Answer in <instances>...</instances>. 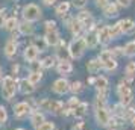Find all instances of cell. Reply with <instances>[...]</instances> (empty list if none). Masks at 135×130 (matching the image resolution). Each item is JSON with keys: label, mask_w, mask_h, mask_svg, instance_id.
<instances>
[{"label": "cell", "mask_w": 135, "mask_h": 130, "mask_svg": "<svg viewBox=\"0 0 135 130\" xmlns=\"http://www.w3.org/2000/svg\"><path fill=\"white\" fill-rule=\"evenodd\" d=\"M6 8H0V29H3L5 20H6Z\"/></svg>", "instance_id": "41"}, {"label": "cell", "mask_w": 135, "mask_h": 130, "mask_svg": "<svg viewBox=\"0 0 135 130\" xmlns=\"http://www.w3.org/2000/svg\"><path fill=\"white\" fill-rule=\"evenodd\" d=\"M32 45L33 47H37V50L41 53V51H46L47 50V44H46V41H44V38L43 37H35V38H32Z\"/></svg>", "instance_id": "24"}, {"label": "cell", "mask_w": 135, "mask_h": 130, "mask_svg": "<svg viewBox=\"0 0 135 130\" xmlns=\"http://www.w3.org/2000/svg\"><path fill=\"white\" fill-rule=\"evenodd\" d=\"M102 68L106 70V71H114L117 68V61L115 58H112V59H108V61L102 62Z\"/></svg>", "instance_id": "31"}, {"label": "cell", "mask_w": 135, "mask_h": 130, "mask_svg": "<svg viewBox=\"0 0 135 130\" xmlns=\"http://www.w3.org/2000/svg\"><path fill=\"white\" fill-rule=\"evenodd\" d=\"M132 124H134V126H135V117L132 118Z\"/></svg>", "instance_id": "50"}, {"label": "cell", "mask_w": 135, "mask_h": 130, "mask_svg": "<svg viewBox=\"0 0 135 130\" xmlns=\"http://www.w3.org/2000/svg\"><path fill=\"white\" fill-rule=\"evenodd\" d=\"M18 18L15 17V15H11V17H6L5 20V24H3V29L6 32H14L17 30V27H18Z\"/></svg>", "instance_id": "20"}, {"label": "cell", "mask_w": 135, "mask_h": 130, "mask_svg": "<svg viewBox=\"0 0 135 130\" xmlns=\"http://www.w3.org/2000/svg\"><path fill=\"white\" fill-rule=\"evenodd\" d=\"M123 56H129V58H132L135 56V41H129L124 47H123Z\"/></svg>", "instance_id": "30"}, {"label": "cell", "mask_w": 135, "mask_h": 130, "mask_svg": "<svg viewBox=\"0 0 135 130\" xmlns=\"http://www.w3.org/2000/svg\"><path fill=\"white\" fill-rule=\"evenodd\" d=\"M56 71H58V74H61V76H68V74H71V71H73V65H71L70 61H58Z\"/></svg>", "instance_id": "15"}, {"label": "cell", "mask_w": 135, "mask_h": 130, "mask_svg": "<svg viewBox=\"0 0 135 130\" xmlns=\"http://www.w3.org/2000/svg\"><path fill=\"white\" fill-rule=\"evenodd\" d=\"M94 86L97 88V91H108V79H106V77H103V76H99V77H96Z\"/></svg>", "instance_id": "28"}, {"label": "cell", "mask_w": 135, "mask_h": 130, "mask_svg": "<svg viewBox=\"0 0 135 130\" xmlns=\"http://www.w3.org/2000/svg\"><path fill=\"white\" fill-rule=\"evenodd\" d=\"M29 71H41V65H40V62L38 61L31 62V64H29Z\"/></svg>", "instance_id": "42"}, {"label": "cell", "mask_w": 135, "mask_h": 130, "mask_svg": "<svg viewBox=\"0 0 135 130\" xmlns=\"http://www.w3.org/2000/svg\"><path fill=\"white\" fill-rule=\"evenodd\" d=\"M79 103H80V101H79V98H78L76 95H74V97H71V98L68 100V103H67L68 111H71V112H73V109H74V107H76L78 105H79Z\"/></svg>", "instance_id": "38"}, {"label": "cell", "mask_w": 135, "mask_h": 130, "mask_svg": "<svg viewBox=\"0 0 135 130\" xmlns=\"http://www.w3.org/2000/svg\"><path fill=\"white\" fill-rule=\"evenodd\" d=\"M53 29H58L56 27V21L55 20H46L44 21V30H53Z\"/></svg>", "instance_id": "39"}, {"label": "cell", "mask_w": 135, "mask_h": 130, "mask_svg": "<svg viewBox=\"0 0 135 130\" xmlns=\"http://www.w3.org/2000/svg\"><path fill=\"white\" fill-rule=\"evenodd\" d=\"M27 82L29 83H32L33 86L37 85V83H40L41 82V79H43V71H29V74H27Z\"/></svg>", "instance_id": "25"}, {"label": "cell", "mask_w": 135, "mask_h": 130, "mask_svg": "<svg viewBox=\"0 0 135 130\" xmlns=\"http://www.w3.org/2000/svg\"><path fill=\"white\" fill-rule=\"evenodd\" d=\"M86 109H88V105L86 103H79V105L76 106L73 109V115L78 118H82L86 115Z\"/></svg>", "instance_id": "29"}, {"label": "cell", "mask_w": 135, "mask_h": 130, "mask_svg": "<svg viewBox=\"0 0 135 130\" xmlns=\"http://www.w3.org/2000/svg\"><path fill=\"white\" fill-rule=\"evenodd\" d=\"M17 50H18V43L9 38V39L6 41V44H5V49H3L5 56H6L8 59H12L14 56L17 55Z\"/></svg>", "instance_id": "13"}, {"label": "cell", "mask_w": 135, "mask_h": 130, "mask_svg": "<svg viewBox=\"0 0 135 130\" xmlns=\"http://www.w3.org/2000/svg\"><path fill=\"white\" fill-rule=\"evenodd\" d=\"M102 11H103V15L106 18H114V17L118 15V6H117L115 2H109Z\"/></svg>", "instance_id": "19"}, {"label": "cell", "mask_w": 135, "mask_h": 130, "mask_svg": "<svg viewBox=\"0 0 135 130\" xmlns=\"http://www.w3.org/2000/svg\"><path fill=\"white\" fill-rule=\"evenodd\" d=\"M2 79H3V68L0 67V83H2Z\"/></svg>", "instance_id": "49"}, {"label": "cell", "mask_w": 135, "mask_h": 130, "mask_svg": "<svg viewBox=\"0 0 135 130\" xmlns=\"http://www.w3.org/2000/svg\"><path fill=\"white\" fill-rule=\"evenodd\" d=\"M82 89H84V86H82V82H73V83L70 85V91H71L73 94H79Z\"/></svg>", "instance_id": "36"}, {"label": "cell", "mask_w": 135, "mask_h": 130, "mask_svg": "<svg viewBox=\"0 0 135 130\" xmlns=\"http://www.w3.org/2000/svg\"><path fill=\"white\" fill-rule=\"evenodd\" d=\"M55 129V124L52 123V121H44L41 126H38L35 130H53Z\"/></svg>", "instance_id": "37"}, {"label": "cell", "mask_w": 135, "mask_h": 130, "mask_svg": "<svg viewBox=\"0 0 135 130\" xmlns=\"http://www.w3.org/2000/svg\"><path fill=\"white\" fill-rule=\"evenodd\" d=\"M105 103H106V100L96 98V119H97V123L100 126L106 127V126H109L111 118H109V112L106 109Z\"/></svg>", "instance_id": "4"}, {"label": "cell", "mask_w": 135, "mask_h": 130, "mask_svg": "<svg viewBox=\"0 0 135 130\" xmlns=\"http://www.w3.org/2000/svg\"><path fill=\"white\" fill-rule=\"evenodd\" d=\"M76 20L79 21L82 27L85 29V32H90V30H94V17H93V14L90 11H86V9H82L79 14H78V17Z\"/></svg>", "instance_id": "5"}, {"label": "cell", "mask_w": 135, "mask_h": 130, "mask_svg": "<svg viewBox=\"0 0 135 130\" xmlns=\"http://www.w3.org/2000/svg\"><path fill=\"white\" fill-rule=\"evenodd\" d=\"M117 24L120 26V30H122V33H131V32L135 30V21L132 18L120 20Z\"/></svg>", "instance_id": "17"}, {"label": "cell", "mask_w": 135, "mask_h": 130, "mask_svg": "<svg viewBox=\"0 0 135 130\" xmlns=\"http://www.w3.org/2000/svg\"><path fill=\"white\" fill-rule=\"evenodd\" d=\"M124 73L128 77H134L135 76V62H129L128 65H126V68H124Z\"/></svg>", "instance_id": "35"}, {"label": "cell", "mask_w": 135, "mask_h": 130, "mask_svg": "<svg viewBox=\"0 0 135 130\" xmlns=\"http://www.w3.org/2000/svg\"><path fill=\"white\" fill-rule=\"evenodd\" d=\"M68 30H70V33H71L74 38H80V35L85 32V29L82 27V24H80L79 21L76 20V17H74V18L71 20V23L68 24Z\"/></svg>", "instance_id": "16"}, {"label": "cell", "mask_w": 135, "mask_h": 130, "mask_svg": "<svg viewBox=\"0 0 135 130\" xmlns=\"http://www.w3.org/2000/svg\"><path fill=\"white\" fill-rule=\"evenodd\" d=\"M70 8H71V3H70V0H64V2H59L58 5L55 6V14L58 17H64V15H67L68 11H70Z\"/></svg>", "instance_id": "18"}, {"label": "cell", "mask_w": 135, "mask_h": 130, "mask_svg": "<svg viewBox=\"0 0 135 130\" xmlns=\"http://www.w3.org/2000/svg\"><path fill=\"white\" fill-rule=\"evenodd\" d=\"M18 70H20V67L15 64V65H12V74H17L18 73Z\"/></svg>", "instance_id": "47"}, {"label": "cell", "mask_w": 135, "mask_h": 130, "mask_svg": "<svg viewBox=\"0 0 135 130\" xmlns=\"http://www.w3.org/2000/svg\"><path fill=\"white\" fill-rule=\"evenodd\" d=\"M109 35H111V39H117L120 35H123L122 30H120V26L118 24L109 26Z\"/></svg>", "instance_id": "33"}, {"label": "cell", "mask_w": 135, "mask_h": 130, "mask_svg": "<svg viewBox=\"0 0 135 130\" xmlns=\"http://www.w3.org/2000/svg\"><path fill=\"white\" fill-rule=\"evenodd\" d=\"M18 89V82L12 76H5L2 79V95L5 100H11Z\"/></svg>", "instance_id": "2"}, {"label": "cell", "mask_w": 135, "mask_h": 130, "mask_svg": "<svg viewBox=\"0 0 135 130\" xmlns=\"http://www.w3.org/2000/svg\"><path fill=\"white\" fill-rule=\"evenodd\" d=\"M8 119V112L3 106H0V124H5Z\"/></svg>", "instance_id": "40"}, {"label": "cell", "mask_w": 135, "mask_h": 130, "mask_svg": "<svg viewBox=\"0 0 135 130\" xmlns=\"http://www.w3.org/2000/svg\"><path fill=\"white\" fill-rule=\"evenodd\" d=\"M117 6H122V8H129L131 6V3H132V0H115Z\"/></svg>", "instance_id": "43"}, {"label": "cell", "mask_w": 135, "mask_h": 130, "mask_svg": "<svg viewBox=\"0 0 135 130\" xmlns=\"http://www.w3.org/2000/svg\"><path fill=\"white\" fill-rule=\"evenodd\" d=\"M70 3H71V6H74L76 9H84L86 6V3H88V0H70Z\"/></svg>", "instance_id": "34"}, {"label": "cell", "mask_w": 135, "mask_h": 130, "mask_svg": "<svg viewBox=\"0 0 135 130\" xmlns=\"http://www.w3.org/2000/svg\"><path fill=\"white\" fill-rule=\"evenodd\" d=\"M86 70H88L90 74H97L99 71L102 70V64H100V61H99L97 58L96 59H91V61L86 64Z\"/></svg>", "instance_id": "23"}, {"label": "cell", "mask_w": 135, "mask_h": 130, "mask_svg": "<svg viewBox=\"0 0 135 130\" xmlns=\"http://www.w3.org/2000/svg\"><path fill=\"white\" fill-rule=\"evenodd\" d=\"M112 58H114V55H112L111 50H102V51L99 53V56H97V59L100 61V64L105 62V61H108V59H112Z\"/></svg>", "instance_id": "32"}, {"label": "cell", "mask_w": 135, "mask_h": 130, "mask_svg": "<svg viewBox=\"0 0 135 130\" xmlns=\"http://www.w3.org/2000/svg\"><path fill=\"white\" fill-rule=\"evenodd\" d=\"M117 94H118L120 98H124V97L132 95V89H131V86H129L126 82H122V83L117 86Z\"/></svg>", "instance_id": "22"}, {"label": "cell", "mask_w": 135, "mask_h": 130, "mask_svg": "<svg viewBox=\"0 0 135 130\" xmlns=\"http://www.w3.org/2000/svg\"><path fill=\"white\" fill-rule=\"evenodd\" d=\"M44 41H46V44H47V47H56L58 44H59V41H61V33H59V30L58 29H53V30H46L44 32Z\"/></svg>", "instance_id": "7"}, {"label": "cell", "mask_w": 135, "mask_h": 130, "mask_svg": "<svg viewBox=\"0 0 135 130\" xmlns=\"http://www.w3.org/2000/svg\"><path fill=\"white\" fill-rule=\"evenodd\" d=\"M46 119H44V115L41 113V112H32L31 115V124L37 129L38 126H41V124L44 123Z\"/></svg>", "instance_id": "27"}, {"label": "cell", "mask_w": 135, "mask_h": 130, "mask_svg": "<svg viewBox=\"0 0 135 130\" xmlns=\"http://www.w3.org/2000/svg\"><path fill=\"white\" fill-rule=\"evenodd\" d=\"M40 65H41V68L44 70H50L56 67V58L55 56H46L43 61H40Z\"/></svg>", "instance_id": "26"}, {"label": "cell", "mask_w": 135, "mask_h": 130, "mask_svg": "<svg viewBox=\"0 0 135 130\" xmlns=\"http://www.w3.org/2000/svg\"><path fill=\"white\" fill-rule=\"evenodd\" d=\"M15 130H25V129H15Z\"/></svg>", "instance_id": "51"}, {"label": "cell", "mask_w": 135, "mask_h": 130, "mask_svg": "<svg viewBox=\"0 0 135 130\" xmlns=\"http://www.w3.org/2000/svg\"><path fill=\"white\" fill-rule=\"evenodd\" d=\"M82 38H84V41H85L86 49H96V47L99 45V39H97L96 30L85 32V37H82Z\"/></svg>", "instance_id": "14"}, {"label": "cell", "mask_w": 135, "mask_h": 130, "mask_svg": "<svg viewBox=\"0 0 135 130\" xmlns=\"http://www.w3.org/2000/svg\"><path fill=\"white\" fill-rule=\"evenodd\" d=\"M17 30L21 37H32L33 33H35V24L31 23V21H25V20H21L18 23V27H17Z\"/></svg>", "instance_id": "10"}, {"label": "cell", "mask_w": 135, "mask_h": 130, "mask_svg": "<svg viewBox=\"0 0 135 130\" xmlns=\"http://www.w3.org/2000/svg\"><path fill=\"white\" fill-rule=\"evenodd\" d=\"M52 89H53V92L58 94V95H64V94H67L68 91H70V83L67 82L65 77H61V79H56V80L53 82Z\"/></svg>", "instance_id": "9"}, {"label": "cell", "mask_w": 135, "mask_h": 130, "mask_svg": "<svg viewBox=\"0 0 135 130\" xmlns=\"http://www.w3.org/2000/svg\"><path fill=\"white\" fill-rule=\"evenodd\" d=\"M38 106L43 109V111H47L50 113H59L62 111V103L59 100H50V98H44L41 100Z\"/></svg>", "instance_id": "6"}, {"label": "cell", "mask_w": 135, "mask_h": 130, "mask_svg": "<svg viewBox=\"0 0 135 130\" xmlns=\"http://www.w3.org/2000/svg\"><path fill=\"white\" fill-rule=\"evenodd\" d=\"M94 2H96V6H97V8H102V9H103V8L106 6L108 3H109V0H94Z\"/></svg>", "instance_id": "44"}, {"label": "cell", "mask_w": 135, "mask_h": 130, "mask_svg": "<svg viewBox=\"0 0 135 130\" xmlns=\"http://www.w3.org/2000/svg\"><path fill=\"white\" fill-rule=\"evenodd\" d=\"M41 2H43L44 6H53V5H55L58 0H41Z\"/></svg>", "instance_id": "45"}, {"label": "cell", "mask_w": 135, "mask_h": 130, "mask_svg": "<svg viewBox=\"0 0 135 130\" xmlns=\"http://www.w3.org/2000/svg\"><path fill=\"white\" fill-rule=\"evenodd\" d=\"M18 89H20L21 94L27 95V94H32L33 91H35V86H33L32 83H29L27 79H21V80L18 82Z\"/></svg>", "instance_id": "21"}, {"label": "cell", "mask_w": 135, "mask_h": 130, "mask_svg": "<svg viewBox=\"0 0 135 130\" xmlns=\"http://www.w3.org/2000/svg\"><path fill=\"white\" fill-rule=\"evenodd\" d=\"M31 112H32V107L27 101H20V103H17V105L14 106V115H15V118H18V119L26 118Z\"/></svg>", "instance_id": "8"}, {"label": "cell", "mask_w": 135, "mask_h": 130, "mask_svg": "<svg viewBox=\"0 0 135 130\" xmlns=\"http://www.w3.org/2000/svg\"><path fill=\"white\" fill-rule=\"evenodd\" d=\"M94 82H96V77H90V79H88V83H90V85H94Z\"/></svg>", "instance_id": "48"}, {"label": "cell", "mask_w": 135, "mask_h": 130, "mask_svg": "<svg viewBox=\"0 0 135 130\" xmlns=\"http://www.w3.org/2000/svg\"><path fill=\"white\" fill-rule=\"evenodd\" d=\"M68 55L70 58H73V59H80L84 53H85L86 50V45H85V41H84V38H73L71 39V43L68 44Z\"/></svg>", "instance_id": "3"}, {"label": "cell", "mask_w": 135, "mask_h": 130, "mask_svg": "<svg viewBox=\"0 0 135 130\" xmlns=\"http://www.w3.org/2000/svg\"><path fill=\"white\" fill-rule=\"evenodd\" d=\"M111 51H112V55H114V56H115V55H123V49H122V47H115V49H112Z\"/></svg>", "instance_id": "46"}, {"label": "cell", "mask_w": 135, "mask_h": 130, "mask_svg": "<svg viewBox=\"0 0 135 130\" xmlns=\"http://www.w3.org/2000/svg\"><path fill=\"white\" fill-rule=\"evenodd\" d=\"M96 33H97V39H99V44H106L111 41V35H109V26H102L96 29Z\"/></svg>", "instance_id": "12"}, {"label": "cell", "mask_w": 135, "mask_h": 130, "mask_svg": "<svg viewBox=\"0 0 135 130\" xmlns=\"http://www.w3.org/2000/svg\"><path fill=\"white\" fill-rule=\"evenodd\" d=\"M20 15L25 21H31V23H35V21H40L43 18V9L40 5L37 3H26L21 6V11H20Z\"/></svg>", "instance_id": "1"}, {"label": "cell", "mask_w": 135, "mask_h": 130, "mask_svg": "<svg viewBox=\"0 0 135 130\" xmlns=\"http://www.w3.org/2000/svg\"><path fill=\"white\" fill-rule=\"evenodd\" d=\"M38 56H40V51H38L37 47H33L32 44H29L25 49V51H23V58H25V61L27 62V64L35 62L38 59Z\"/></svg>", "instance_id": "11"}]
</instances>
